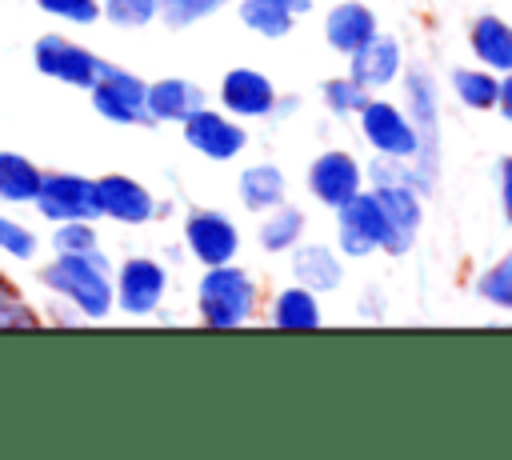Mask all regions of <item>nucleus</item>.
I'll use <instances>...</instances> for the list:
<instances>
[{"label":"nucleus","mask_w":512,"mask_h":460,"mask_svg":"<svg viewBox=\"0 0 512 460\" xmlns=\"http://www.w3.org/2000/svg\"><path fill=\"white\" fill-rule=\"evenodd\" d=\"M36 280L60 296L68 308H76V316L84 320H104L112 312V264L104 260L100 248L92 252H56Z\"/></svg>","instance_id":"1"},{"label":"nucleus","mask_w":512,"mask_h":460,"mask_svg":"<svg viewBox=\"0 0 512 460\" xmlns=\"http://www.w3.org/2000/svg\"><path fill=\"white\" fill-rule=\"evenodd\" d=\"M252 304H256V284L244 268H232V264H212L196 288V308L208 328L244 324L252 316Z\"/></svg>","instance_id":"2"},{"label":"nucleus","mask_w":512,"mask_h":460,"mask_svg":"<svg viewBox=\"0 0 512 460\" xmlns=\"http://www.w3.org/2000/svg\"><path fill=\"white\" fill-rule=\"evenodd\" d=\"M32 68H36L40 76L56 80V84H68V88H84V92H88V88L96 84L104 60H100L96 52H88L84 44L60 36V32H44V36H36V44H32Z\"/></svg>","instance_id":"3"},{"label":"nucleus","mask_w":512,"mask_h":460,"mask_svg":"<svg viewBox=\"0 0 512 460\" xmlns=\"http://www.w3.org/2000/svg\"><path fill=\"white\" fill-rule=\"evenodd\" d=\"M36 212L52 224L60 220H96V180L80 172H44L40 192H36Z\"/></svg>","instance_id":"4"},{"label":"nucleus","mask_w":512,"mask_h":460,"mask_svg":"<svg viewBox=\"0 0 512 460\" xmlns=\"http://www.w3.org/2000/svg\"><path fill=\"white\" fill-rule=\"evenodd\" d=\"M144 88L148 84L136 72L104 60V68H100L96 84L88 88V96H92L96 116H104L112 124H144L148 120L144 116Z\"/></svg>","instance_id":"5"},{"label":"nucleus","mask_w":512,"mask_h":460,"mask_svg":"<svg viewBox=\"0 0 512 460\" xmlns=\"http://www.w3.org/2000/svg\"><path fill=\"white\" fill-rule=\"evenodd\" d=\"M164 288H168V272H164L160 260H152V256H128L116 268L112 304L120 312H128V316H148V312L160 308Z\"/></svg>","instance_id":"6"},{"label":"nucleus","mask_w":512,"mask_h":460,"mask_svg":"<svg viewBox=\"0 0 512 460\" xmlns=\"http://www.w3.org/2000/svg\"><path fill=\"white\" fill-rule=\"evenodd\" d=\"M96 208H100V216H108L116 224H148L156 216L152 192L124 172L96 176Z\"/></svg>","instance_id":"7"},{"label":"nucleus","mask_w":512,"mask_h":460,"mask_svg":"<svg viewBox=\"0 0 512 460\" xmlns=\"http://www.w3.org/2000/svg\"><path fill=\"white\" fill-rule=\"evenodd\" d=\"M184 140L188 148H196L200 156L208 160H232L240 148H244V128L232 124L228 116L212 112V108H196L188 120H184Z\"/></svg>","instance_id":"8"},{"label":"nucleus","mask_w":512,"mask_h":460,"mask_svg":"<svg viewBox=\"0 0 512 460\" xmlns=\"http://www.w3.org/2000/svg\"><path fill=\"white\" fill-rule=\"evenodd\" d=\"M340 248L352 256L384 248V212H380L376 196L356 192L340 204Z\"/></svg>","instance_id":"9"},{"label":"nucleus","mask_w":512,"mask_h":460,"mask_svg":"<svg viewBox=\"0 0 512 460\" xmlns=\"http://www.w3.org/2000/svg\"><path fill=\"white\" fill-rule=\"evenodd\" d=\"M184 240L192 248V256L200 264H228L240 248V236H236V224L220 212H192L188 224H184Z\"/></svg>","instance_id":"10"},{"label":"nucleus","mask_w":512,"mask_h":460,"mask_svg":"<svg viewBox=\"0 0 512 460\" xmlns=\"http://www.w3.org/2000/svg\"><path fill=\"white\" fill-rule=\"evenodd\" d=\"M196 108H204V88L184 76H164L144 88V116L156 124H184Z\"/></svg>","instance_id":"11"},{"label":"nucleus","mask_w":512,"mask_h":460,"mask_svg":"<svg viewBox=\"0 0 512 460\" xmlns=\"http://www.w3.org/2000/svg\"><path fill=\"white\" fill-rule=\"evenodd\" d=\"M376 204L384 212V248L388 252H408L412 236L420 228V204L408 184H380Z\"/></svg>","instance_id":"12"},{"label":"nucleus","mask_w":512,"mask_h":460,"mask_svg":"<svg viewBox=\"0 0 512 460\" xmlns=\"http://www.w3.org/2000/svg\"><path fill=\"white\" fill-rule=\"evenodd\" d=\"M360 116H364V136L384 156H412V152H420V140H416L412 124L400 116V108H392L384 100H368L360 108Z\"/></svg>","instance_id":"13"},{"label":"nucleus","mask_w":512,"mask_h":460,"mask_svg":"<svg viewBox=\"0 0 512 460\" xmlns=\"http://www.w3.org/2000/svg\"><path fill=\"white\" fill-rule=\"evenodd\" d=\"M308 188H312V196H320V204L340 208L348 196L360 192V168L348 152H324L308 168Z\"/></svg>","instance_id":"14"},{"label":"nucleus","mask_w":512,"mask_h":460,"mask_svg":"<svg viewBox=\"0 0 512 460\" xmlns=\"http://www.w3.org/2000/svg\"><path fill=\"white\" fill-rule=\"evenodd\" d=\"M220 100L232 116H268L272 104H276V92L268 84L264 72L256 68H232L224 80H220Z\"/></svg>","instance_id":"15"},{"label":"nucleus","mask_w":512,"mask_h":460,"mask_svg":"<svg viewBox=\"0 0 512 460\" xmlns=\"http://www.w3.org/2000/svg\"><path fill=\"white\" fill-rule=\"evenodd\" d=\"M352 56V80L360 84V88H376V84H388L392 76H396V68H400V48H396V40H388V36H368L356 52H348Z\"/></svg>","instance_id":"16"},{"label":"nucleus","mask_w":512,"mask_h":460,"mask_svg":"<svg viewBox=\"0 0 512 460\" xmlns=\"http://www.w3.org/2000/svg\"><path fill=\"white\" fill-rule=\"evenodd\" d=\"M40 176L44 168L36 160H28L24 152L0 148V200L4 204H32L40 192Z\"/></svg>","instance_id":"17"},{"label":"nucleus","mask_w":512,"mask_h":460,"mask_svg":"<svg viewBox=\"0 0 512 460\" xmlns=\"http://www.w3.org/2000/svg\"><path fill=\"white\" fill-rule=\"evenodd\" d=\"M324 28H328V44L336 52H356L376 32V20H372V12L364 4H336L328 12V24Z\"/></svg>","instance_id":"18"},{"label":"nucleus","mask_w":512,"mask_h":460,"mask_svg":"<svg viewBox=\"0 0 512 460\" xmlns=\"http://www.w3.org/2000/svg\"><path fill=\"white\" fill-rule=\"evenodd\" d=\"M292 272L300 276V284H304L308 292H328V288L340 284V264H336V256H332L324 244L300 248V252L292 256Z\"/></svg>","instance_id":"19"},{"label":"nucleus","mask_w":512,"mask_h":460,"mask_svg":"<svg viewBox=\"0 0 512 460\" xmlns=\"http://www.w3.org/2000/svg\"><path fill=\"white\" fill-rule=\"evenodd\" d=\"M472 52L492 68H512V28L496 16H480L472 28Z\"/></svg>","instance_id":"20"},{"label":"nucleus","mask_w":512,"mask_h":460,"mask_svg":"<svg viewBox=\"0 0 512 460\" xmlns=\"http://www.w3.org/2000/svg\"><path fill=\"white\" fill-rule=\"evenodd\" d=\"M280 196H284V176H280L272 164H252V168L240 172V200H244L252 212L280 204Z\"/></svg>","instance_id":"21"},{"label":"nucleus","mask_w":512,"mask_h":460,"mask_svg":"<svg viewBox=\"0 0 512 460\" xmlns=\"http://www.w3.org/2000/svg\"><path fill=\"white\" fill-rule=\"evenodd\" d=\"M272 324L276 328H316L320 324V308L312 300L308 288H288L276 296V308H272Z\"/></svg>","instance_id":"22"},{"label":"nucleus","mask_w":512,"mask_h":460,"mask_svg":"<svg viewBox=\"0 0 512 460\" xmlns=\"http://www.w3.org/2000/svg\"><path fill=\"white\" fill-rule=\"evenodd\" d=\"M240 20L248 28H256L260 36H284L292 28V12L276 0H244L240 4Z\"/></svg>","instance_id":"23"},{"label":"nucleus","mask_w":512,"mask_h":460,"mask_svg":"<svg viewBox=\"0 0 512 460\" xmlns=\"http://www.w3.org/2000/svg\"><path fill=\"white\" fill-rule=\"evenodd\" d=\"M0 252L12 256V260H20V264H28V260H36V252H40V236H36L24 220L0 212Z\"/></svg>","instance_id":"24"},{"label":"nucleus","mask_w":512,"mask_h":460,"mask_svg":"<svg viewBox=\"0 0 512 460\" xmlns=\"http://www.w3.org/2000/svg\"><path fill=\"white\" fill-rule=\"evenodd\" d=\"M452 84H456V92H460V100H464L468 108H492L496 96H500V84H496V76H488V72L456 68V72H452Z\"/></svg>","instance_id":"25"},{"label":"nucleus","mask_w":512,"mask_h":460,"mask_svg":"<svg viewBox=\"0 0 512 460\" xmlns=\"http://www.w3.org/2000/svg\"><path fill=\"white\" fill-rule=\"evenodd\" d=\"M160 12V0H100V16L116 28H144Z\"/></svg>","instance_id":"26"},{"label":"nucleus","mask_w":512,"mask_h":460,"mask_svg":"<svg viewBox=\"0 0 512 460\" xmlns=\"http://www.w3.org/2000/svg\"><path fill=\"white\" fill-rule=\"evenodd\" d=\"M52 252H92L100 248V236H96V224L92 220H60L56 232L48 236Z\"/></svg>","instance_id":"27"},{"label":"nucleus","mask_w":512,"mask_h":460,"mask_svg":"<svg viewBox=\"0 0 512 460\" xmlns=\"http://www.w3.org/2000/svg\"><path fill=\"white\" fill-rule=\"evenodd\" d=\"M300 228H304V216H300L296 208H276L272 220L260 228V244H264L268 252H280V248H288V244L300 236Z\"/></svg>","instance_id":"28"},{"label":"nucleus","mask_w":512,"mask_h":460,"mask_svg":"<svg viewBox=\"0 0 512 460\" xmlns=\"http://www.w3.org/2000/svg\"><path fill=\"white\" fill-rule=\"evenodd\" d=\"M220 4H224V0H160V12H156V16H160L168 28H188V24L204 20V16H212Z\"/></svg>","instance_id":"29"},{"label":"nucleus","mask_w":512,"mask_h":460,"mask_svg":"<svg viewBox=\"0 0 512 460\" xmlns=\"http://www.w3.org/2000/svg\"><path fill=\"white\" fill-rule=\"evenodd\" d=\"M36 8L64 24H80V28L100 20V0H36Z\"/></svg>","instance_id":"30"},{"label":"nucleus","mask_w":512,"mask_h":460,"mask_svg":"<svg viewBox=\"0 0 512 460\" xmlns=\"http://www.w3.org/2000/svg\"><path fill=\"white\" fill-rule=\"evenodd\" d=\"M476 292H480L484 300L500 304V308H512V256H504L496 268H488V272L480 276Z\"/></svg>","instance_id":"31"},{"label":"nucleus","mask_w":512,"mask_h":460,"mask_svg":"<svg viewBox=\"0 0 512 460\" xmlns=\"http://www.w3.org/2000/svg\"><path fill=\"white\" fill-rule=\"evenodd\" d=\"M324 100H328V108H332V112H340V116L360 112V108L368 104L364 88H360L352 76H344V80H328V84H324Z\"/></svg>","instance_id":"32"},{"label":"nucleus","mask_w":512,"mask_h":460,"mask_svg":"<svg viewBox=\"0 0 512 460\" xmlns=\"http://www.w3.org/2000/svg\"><path fill=\"white\" fill-rule=\"evenodd\" d=\"M40 324H44V316L24 296L0 304V332H28V328H40Z\"/></svg>","instance_id":"33"},{"label":"nucleus","mask_w":512,"mask_h":460,"mask_svg":"<svg viewBox=\"0 0 512 460\" xmlns=\"http://www.w3.org/2000/svg\"><path fill=\"white\" fill-rule=\"evenodd\" d=\"M500 196H504V216L512 220V160L500 164Z\"/></svg>","instance_id":"34"},{"label":"nucleus","mask_w":512,"mask_h":460,"mask_svg":"<svg viewBox=\"0 0 512 460\" xmlns=\"http://www.w3.org/2000/svg\"><path fill=\"white\" fill-rule=\"evenodd\" d=\"M496 104H500V112L512 120V68H508V80L500 84V96H496Z\"/></svg>","instance_id":"35"},{"label":"nucleus","mask_w":512,"mask_h":460,"mask_svg":"<svg viewBox=\"0 0 512 460\" xmlns=\"http://www.w3.org/2000/svg\"><path fill=\"white\" fill-rule=\"evenodd\" d=\"M16 296H24V292L16 288V280H12L8 272H0V304H4V300H16Z\"/></svg>","instance_id":"36"},{"label":"nucleus","mask_w":512,"mask_h":460,"mask_svg":"<svg viewBox=\"0 0 512 460\" xmlns=\"http://www.w3.org/2000/svg\"><path fill=\"white\" fill-rule=\"evenodd\" d=\"M276 4H284L292 16H296V12H308V0H276Z\"/></svg>","instance_id":"37"}]
</instances>
